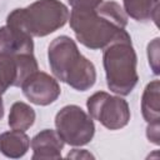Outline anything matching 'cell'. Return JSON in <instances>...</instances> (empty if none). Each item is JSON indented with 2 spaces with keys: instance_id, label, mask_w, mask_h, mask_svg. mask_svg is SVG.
<instances>
[{
  "instance_id": "6da1fadb",
  "label": "cell",
  "mask_w": 160,
  "mask_h": 160,
  "mask_svg": "<svg viewBox=\"0 0 160 160\" xmlns=\"http://www.w3.org/2000/svg\"><path fill=\"white\" fill-rule=\"evenodd\" d=\"M69 22L80 44L99 50L125 31L128 15L116 1H102L95 8L72 9Z\"/></svg>"
},
{
  "instance_id": "7a4b0ae2",
  "label": "cell",
  "mask_w": 160,
  "mask_h": 160,
  "mask_svg": "<svg viewBox=\"0 0 160 160\" xmlns=\"http://www.w3.org/2000/svg\"><path fill=\"white\" fill-rule=\"evenodd\" d=\"M48 60L54 76L78 91H86L96 81V69L78 49L76 42L61 35L48 48Z\"/></svg>"
},
{
  "instance_id": "3957f363",
  "label": "cell",
  "mask_w": 160,
  "mask_h": 160,
  "mask_svg": "<svg viewBox=\"0 0 160 160\" xmlns=\"http://www.w3.org/2000/svg\"><path fill=\"white\" fill-rule=\"evenodd\" d=\"M102 64L109 90L120 96L129 95L136 86L139 75L138 56L126 30L104 48Z\"/></svg>"
},
{
  "instance_id": "277c9868",
  "label": "cell",
  "mask_w": 160,
  "mask_h": 160,
  "mask_svg": "<svg viewBox=\"0 0 160 160\" xmlns=\"http://www.w3.org/2000/svg\"><path fill=\"white\" fill-rule=\"evenodd\" d=\"M69 15L68 6L60 0H36L26 8L12 10L6 18V25L31 38H42L62 28Z\"/></svg>"
},
{
  "instance_id": "5b68a950",
  "label": "cell",
  "mask_w": 160,
  "mask_h": 160,
  "mask_svg": "<svg viewBox=\"0 0 160 160\" xmlns=\"http://www.w3.org/2000/svg\"><path fill=\"white\" fill-rule=\"evenodd\" d=\"M58 134L71 146L89 144L95 134L92 118L78 105H66L55 116Z\"/></svg>"
},
{
  "instance_id": "8992f818",
  "label": "cell",
  "mask_w": 160,
  "mask_h": 160,
  "mask_svg": "<svg viewBox=\"0 0 160 160\" xmlns=\"http://www.w3.org/2000/svg\"><path fill=\"white\" fill-rule=\"evenodd\" d=\"M86 108L89 115L109 130L122 129L130 121V109L128 101L105 91L92 94L86 101Z\"/></svg>"
},
{
  "instance_id": "52a82bcc",
  "label": "cell",
  "mask_w": 160,
  "mask_h": 160,
  "mask_svg": "<svg viewBox=\"0 0 160 160\" xmlns=\"http://www.w3.org/2000/svg\"><path fill=\"white\" fill-rule=\"evenodd\" d=\"M38 70L34 54L0 55V95L10 86H21L26 78Z\"/></svg>"
},
{
  "instance_id": "ba28073f",
  "label": "cell",
  "mask_w": 160,
  "mask_h": 160,
  "mask_svg": "<svg viewBox=\"0 0 160 160\" xmlns=\"http://www.w3.org/2000/svg\"><path fill=\"white\" fill-rule=\"evenodd\" d=\"M22 92L26 99L40 106H46L52 104L61 92L58 80L44 71H35L21 85Z\"/></svg>"
},
{
  "instance_id": "9c48e42d",
  "label": "cell",
  "mask_w": 160,
  "mask_h": 160,
  "mask_svg": "<svg viewBox=\"0 0 160 160\" xmlns=\"http://www.w3.org/2000/svg\"><path fill=\"white\" fill-rule=\"evenodd\" d=\"M30 145L34 152L32 160H48L60 159L65 142L56 130L44 129L31 139Z\"/></svg>"
},
{
  "instance_id": "30bf717a",
  "label": "cell",
  "mask_w": 160,
  "mask_h": 160,
  "mask_svg": "<svg viewBox=\"0 0 160 160\" xmlns=\"http://www.w3.org/2000/svg\"><path fill=\"white\" fill-rule=\"evenodd\" d=\"M34 41L32 38L11 26L0 28V55H21L32 54Z\"/></svg>"
},
{
  "instance_id": "8fae6325",
  "label": "cell",
  "mask_w": 160,
  "mask_h": 160,
  "mask_svg": "<svg viewBox=\"0 0 160 160\" xmlns=\"http://www.w3.org/2000/svg\"><path fill=\"white\" fill-rule=\"evenodd\" d=\"M30 146V139L25 131L10 130L0 134V152L10 159L22 158Z\"/></svg>"
},
{
  "instance_id": "7c38bea8",
  "label": "cell",
  "mask_w": 160,
  "mask_h": 160,
  "mask_svg": "<svg viewBox=\"0 0 160 160\" xmlns=\"http://www.w3.org/2000/svg\"><path fill=\"white\" fill-rule=\"evenodd\" d=\"M141 112L148 124L159 122L160 120V82L159 80L150 81L141 96Z\"/></svg>"
},
{
  "instance_id": "4fadbf2b",
  "label": "cell",
  "mask_w": 160,
  "mask_h": 160,
  "mask_svg": "<svg viewBox=\"0 0 160 160\" xmlns=\"http://www.w3.org/2000/svg\"><path fill=\"white\" fill-rule=\"evenodd\" d=\"M124 11L128 16L136 21L152 20L158 24L159 0H122Z\"/></svg>"
},
{
  "instance_id": "5bb4252c",
  "label": "cell",
  "mask_w": 160,
  "mask_h": 160,
  "mask_svg": "<svg viewBox=\"0 0 160 160\" xmlns=\"http://www.w3.org/2000/svg\"><path fill=\"white\" fill-rule=\"evenodd\" d=\"M35 118H36L35 110L30 105L22 101H16L10 108L8 124L14 130L25 131L32 126Z\"/></svg>"
},
{
  "instance_id": "9a60e30c",
  "label": "cell",
  "mask_w": 160,
  "mask_h": 160,
  "mask_svg": "<svg viewBox=\"0 0 160 160\" xmlns=\"http://www.w3.org/2000/svg\"><path fill=\"white\" fill-rule=\"evenodd\" d=\"M148 59L149 64L155 75L159 74V38H155L148 45Z\"/></svg>"
},
{
  "instance_id": "2e32d148",
  "label": "cell",
  "mask_w": 160,
  "mask_h": 160,
  "mask_svg": "<svg viewBox=\"0 0 160 160\" xmlns=\"http://www.w3.org/2000/svg\"><path fill=\"white\" fill-rule=\"evenodd\" d=\"M104 0H68L72 9H86V8H95L100 5Z\"/></svg>"
},
{
  "instance_id": "e0dca14e",
  "label": "cell",
  "mask_w": 160,
  "mask_h": 160,
  "mask_svg": "<svg viewBox=\"0 0 160 160\" xmlns=\"http://www.w3.org/2000/svg\"><path fill=\"white\" fill-rule=\"evenodd\" d=\"M146 136L149 139V141L154 142L155 145L160 144V131H159V122H151L148 124V129H146Z\"/></svg>"
},
{
  "instance_id": "ac0fdd59",
  "label": "cell",
  "mask_w": 160,
  "mask_h": 160,
  "mask_svg": "<svg viewBox=\"0 0 160 160\" xmlns=\"http://www.w3.org/2000/svg\"><path fill=\"white\" fill-rule=\"evenodd\" d=\"M66 158H75V159H79V158H80V159H81V158H91V159H94V156H92L91 154H89L86 150L79 151L78 149H74L72 152H69Z\"/></svg>"
},
{
  "instance_id": "d6986e66",
  "label": "cell",
  "mask_w": 160,
  "mask_h": 160,
  "mask_svg": "<svg viewBox=\"0 0 160 160\" xmlns=\"http://www.w3.org/2000/svg\"><path fill=\"white\" fill-rule=\"evenodd\" d=\"M2 116H4V104H2L1 95H0V120L2 119Z\"/></svg>"
}]
</instances>
